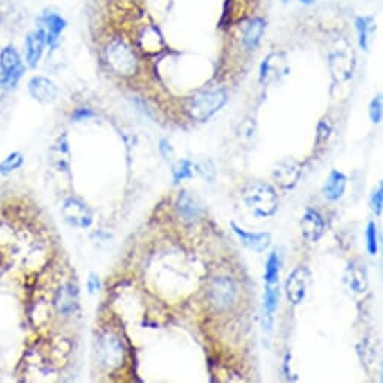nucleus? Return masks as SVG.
Returning a JSON list of instances; mask_svg holds the SVG:
<instances>
[{"instance_id":"obj_26","label":"nucleus","mask_w":383,"mask_h":383,"mask_svg":"<svg viewBox=\"0 0 383 383\" xmlns=\"http://www.w3.org/2000/svg\"><path fill=\"white\" fill-rule=\"evenodd\" d=\"M356 30H358V39H359V47L367 51L368 50V37L370 32L374 29L373 19L371 17H358L355 21Z\"/></svg>"},{"instance_id":"obj_17","label":"nucleus","mask_w":383,"mask_h":383,"mask_svg":"<svg viewBox=\"0 0 383 383\" xmlns=\"http://www.w3.org/2000/svg\"><path fill=\"white\" fill-rule=\"evenodd\" d=\"M344 283L352 293L361 295V293L367 290V274L359 265L350 263L344 272Z\"/></svg>"},{"instance_id":"obj_8","label":"nucleus","mask_w":383,"mask_h":383,"mask_svg":"<svg viewBox=\"0 0 383 383\" xmlns=\"http://www.w3.org/2000/svg\"><path fill=\"white\" fill-rule=\"evenodd\" d=\"M310 286V272L307 268H296L286 281V296L292 305H299L305 299Z\"/></svg>"},{"instance_id":"obj_33","label":"nucleus","mask_w":383,"mask_h":383,"mask_svg":"<svg viewBox=\"0 0 383 383\" xmlns=\"http://www.w3.org/2000/svg\"><path fill=\"white\" fill-rule=\"evenodd\" d=\"M87 290H89V293H91V295H95V293H98L101 290V280L93 272L89 275V278H87Z\"/></svg>"},{"instance_id":"obj_24","label":"nucleus","mask_w":383,"mask_h":383,"mask_svg":"<svg viewBox=\"0 0 383 383\" xmlns=\"http://www.w3.org/2000/svg\"><path fill=\"white\" fill-rule=\"evenodd\" d=\"M238 136L240 143L245 148H253L256 143V136H257V123L253 116H248L239 125Z\"/></svg>"},{"instance_id":"obj_2","label":"nucleus","mask_w":383,"mask_h":383,"mask_svg":"<svg viewBox=\"0 0 383 383\" xmlns=\"http://www.w3.org/2000/svg\"><path fill=\"white\" fill-rule=\"evenodd\" d=\"M227 103V92L224 89H213V91L202 92L194 96L190 105L188 113L191 119L197 122H206L213 114L218 113Z\"/></svg>"},{"instance_id":"obj_10","label":"nucleus","mask_w":383,"mask_h":383,"mask_svg":"<svg viewBox=\"0 0 383 383\" xmlns=\"http://www.w3.org/2000/svg\"><path fill=\"white\" fill-rule=\"evenodd\" d=\"M287 64L284 60L283 55L278 53H272L268 57H265L260 65V83L262 84H271L275 83L277 80L287 74Z\"/></svg>"},{"instance_id":"obj_6","label":"nucleus","mask_w":383,"mask_h":383,"mask_svg":"<svg viewBox=\"0 0 383 383\" xmlns=\"http://www.w3.org/2000/svg\"><path fill=\"white\" fill-rule=\"evenodd\" d=\"M236 299V286L229 277L213 280L209 287V301L217 310H227Z\"/></svg>"},{"instance_id":"obj_35","label":"nucleus","mask_w":383,"mask_h":383,"mask_svg":"<svg viewBox=\"0 0 383 383\" xmlns=\"http://www.w3.org/2000/svg\"><path fill=\"white\" fill-rule=\"evenodd\" d=\"M92 116H93V113H92L91 110H84V109H82V110H77V112L73 114V119H75V121H83V119H87V118H92Z\"/></svg>"},{"instance_id":"obj_5","label":"nucleus","mask_w":383,"mask_h":383,"mask_svg":"<svg viewBox=\"0 0 383 383\" xmlns=\"http://www.w3.org/2000/svg\"><path fill=\"white\" fill-rule=\"evenodd\" d=\"M0 68H2V78H0V82H2L3 86L12 87L19 83V80L24 73V65L19 51L14 47H6L0 53Z\"/></svg>"},{"instance_id":"obj_12","label":"nucleus","mask_w":383,"mask_h":383,"mask_svg":"<svg viewBox=\"0 0 383 383\" xmlns=\"http://www.w3.org/2000/svg\"><path fill=\"white\" fill-rule=\"evenodd\" d=\"M230 227L233 229V233L238 236L240 244L247 247L248 249H253L256 253H263L266 251V248L271 245L269 233H251V231L240 229L235 221L230 222Z\"/></svg>"},{"instance_id":"obj_7","label":"nucleus","mask_w":383,"mask_h":383,"mask_svg":"<svg viewBox=\"0 0 383 383\" xmlns=\"http://www.w3.org/2000/svg\"><path fill=\"white\" fill-rule=\"evenodd\" d=\"M62 215H64L68 224L78 229H87L92 226L93 213L86 206V203L78 199H66L62 206Z\"/></svg>"},{"instance_id":"obj_28","label":"nucleus","mask_w":383,"mask_h":383,"mask_svg":"<svg viewBox=\"0 0 383 383\" xmlns=\"http://www.w3.org/2000/svg\"><path fill=\"white\" fill-rule=\"evenodd\" d=\"M23 155L20 152H12L8 155L2 163H0V175H10L15 172L17 168L23 166Z\"/></svg>"},{"instance_id":"obj_9","label":"nucleus","mask_w":383,"mask_h":383,"mask_svg":"<svg viewBox=\"0 0 383 383\" xmlns=\"http://www.w3.org/2000/svg\"><path fill=\"white\" fill-rule=\"evenodd\" d=\"M301 175L302 170L298 163L292 161V159H284V161L275 164L272 170V179L278 186H281V188L292 190L298 185Z\"/></svg>"},{"instance_id":"obj_18","label":"nucleus","mask_w":383,"mask_h":383,"mask_svg":"<svg viewBox=\"0 0 383 383\" xmlns=\"http://www.w3.org/2000/svg\"><path fill=\"white\" fill-rule=\"evenodd\" d=\"M347 186V177L344 173L332 170L323 185V195L331 202H337L343 197Z\"/></svg>"},{"instance_id":"obj_25","label":"nucleus","mask_w":383,"mask_h":383,"mask_svg":"<svg viewBox=\"0 0 383 383\" xmlns=\"http://www.w3.org/2000/svg\"><path fill=\"white\" fill-rule=\"evenodd\" d=\"M280 266H281L280 254L277 249H275V251H272L269 254L268 260H266V263H265V275H263L265 284H277L278 283Z\"/></svg>"},{"instance_id":"obj_23","label":"nucleus","mask_w":383,"mask_h":383,"mask_svg":"<svg viewBox=\"0 0 383 383\" xmlns=\"http://www.w3.org/2000/svg\"><path fill=\"white\" fill-rule=\"evenodd\" d=\"M50 159L53 166H56L59 170H68L69 168V146L65 136H62L57 143L51 148Z\"/></svg>"},{"instance_id":"obj_15","label":"nucleus","mask_w":383,"mask_h":383,"mask_svg":"<svg viewBox=\"0 0 383 383\" xmlns=\"http://www.w3.org/2000/svg\"><path fill=\"white\" fill-rule=\"evenodd\" d=\"M46 32L38 29L32 32L28 38H26V59H28L29 66L35 68L41 60L44 47H46Z\"/></svg>"},{"instance_id":"obj_32","label":"nucleus","mask_w":383,"mask_h":383,"mask_svg":"<svg viewBox=\"0 0 383 383\" xmlns=\"http://www.w3.org/2000/svg\"><path fill=\"white\" fill-rule=\"evenodd\" d=\"M332 127L328 121H320L317 125V143H325V141L329 139V134H331Z\"/></svg>"},{"instance_id":"obj_19","label":"nucleus","mask_w":383,"mask_h":383,"mask_svg":"<svg viewBox=\"0 0 383 383\" xmlns=\"http://www.w3.org/2000/svg\"><path fill=\"white\" fill-rule=\"evenodd\" d=\"M78 302V292L73 284H66V286L60 287L55 296V307L57 311L64 314H69L77 308Z\"/></svg>"},{"instance_id":"obj_1","label":"nucleus","mask_w":383,"mask_h":383,"mask_svg":"<svg viewBox=\"0 0 383 383\" xmlns=\"http://www.w3.org/2000/svg\"><path fill=\"white\" fill-rule=\"evenodd\" d=\"M242 195L247 208L251 211L256 217L268 218L272 217L278 209V195L268 184H249L245 186Z\"/></svg>"},{"instance_id":"obj_3","label":"nucleus","mask_w":383,"mask_h":383,"mask_svg":"<svg viewBox=\"0 0 383 383\" xmlns=\"http://www.w3.org/2000/svg\"><path fill=\"white\" fill-rule=\"evenodd\" d=\"M110 68L119 75H132L137 71V57L127 44L116 39L109 44L105 51Z\"/></svg>"},{"instance_id":"obj_16","label":"nucleus","mask_w":383,"mask_h":383,"mask_svg":"<svg viewBox=\"0 0 383 383\" xmlns=\"http://www.w3.org/2000/svg\"><path fill=\"white\" fill-rule=\"evenodd\" d=\"M39 21L44 24V28H41L44 32H46V39H47V44L50 47L55 46V44L57 42L60 33L64 32L65 26H66V21L62 19V17L59 14H55V12H50V14H44Z\"/></svg>"},{"instance_id":"obj_14","label":"nucleus","mask_w":383,"mask_h":383,"mask_svg":"<svg viewBox=\"0 0 383 383\" xmlns=\"http://www.w3.org/2000/svg\"><path fill=\"white\" fill-rule=\"evenodd\" d=\"M280 304V287L277 284H266L263 296V326L266 331H271L274 317Z\"/></svg>"},{"instance_id":"obj_20","label":"nucleus","mask_w":383,"mask_h":383,"mask_svg":"<svg viewBox=\"0 0 383 383\" xmlns=\"http://www.w3.org/2000/svg\"><path fill=\"white\" fill-rule=\"evenodd\" d=\"M331 71L332 77L337 82H344V80L352 77L353 71V59L349 57V55L341 51H335L331 55Z\"/></svg>"},{"instance_id":"obj_13","label":"nucleus","mask_w":383,"mask_h":383,"mask_svg":"<svg viewBox=\"0 0 383 383\" xmlns=\"http://www.w3.org/2000/svg\"><path fill=\"white\" fill-rule=\"evenodd\" d=\"M29 92L32 98L44 104L56 101L59 95L57 86L46 77H33L29 82Z\"/></svg>"},{"instance_id":"obj_34","label":"nucleus","mask_w":383,"mask_h":383,"mask_svg":"<svg viewBox=\"0 0 383 383\" xmlns=\"http://www.w3.org/2000/svg\"><path fill=\"white\" fill-rule=\"evenodd\" d=\"M159 152L166 158V159H172L173 158V148L170 145V141L167 139L159 140Z\"/></svg>"},{"instance_id":"obj_29","label":"nucleus","mask_w":383,"mask_h":383,"mask_svg":"<svg viewBox=\"0 0 383 383\" xmlns=\"http://www.w3.org/2000/svg\"><path fill=\"white\" fill-rule=\"evenodd\" d=\"M365 235H367V249L371 256L377 254V229L374 222H368L367 226V231H365Z\"/></svg>"},{"instance_id":"obj_21","label":"nucleus","mask_w":383,"mask_h":383,"mask_svg":"<svg viewBox=\"0 0 383 383\" xmlns=\"http://www.w3.org/2000/svg\"><path fill=\"white\" fill-rule=\"evenodd\" d=\"M177 211H179V215L185 221H194V220L199 218L202 208H200V204L197 203V200L193 197L191 193L182 191L181 195H179V199H177Z\"/></svg>"},{"instance_id":"obj_4","label":"nucleus","mask_w":383,"mask_h":383,"mask_svg":"<svg viewBox=\"0 0 383 383\" xmlns=\"http://www.w3.org/2000/svg\"><path fill=\"white\" fill-rule=\"evenodd\" d=\"M98 358H100L101 365L107 370L113 371L121 368L123 365L125 352L119 338L113 334L103 335L100 343H98Z\"/></svg>"},{"instance_id":"obj_22","label":"nucleus","mask_w":383,"mask_h":383,"mask_svg":"<svg viewBox=\"0 0 383 383\" xmlns=\"http://www.w3.org/2000/svg\"><path fill=\"white\" fill-rule=\"evenodd\" d=\"M265 26H266V23L263 19H254L248 23L245 33H244V39H242L245 50L251 51L257 46H259L262 35L265 32Z\"/></svg>"},{"instance_id":"obj_27","label":"nucleus","mask_w":383,"mask_h":383,"mask_svg":"<svg viewBox=\"0 0 383 383\" xmlns=\"http://www.w3.org/2000/svg\"><path fill=\"white\" fill-rule=\"evenodd\" d=\"M173 184H181L186 179H191L194 175V164L190 161V159H179L175 166H173Z\"/></svg>"},{"instance_id":"obj_11","label":"nucleus","mask_w":383,"mask_h":383,"mask_svg":"<svg viewBox=\"0 0 383 383\" xmlns=\"http://www.w3.org/2000/svg\"><path fill=\"white\" fill-rule=\"evenodd\" d=\"M302 236L308 242H317L325 233V221L322 215L314 209H307L301 220Z\"/></svg>"},{"instance_id":"obj_30","label":"nucleus","mask_w":383,"mask_h":383,"mask_svg":"<svg viewBox=\"0 0 383 383\" xmlns=\"http://www.w3.org/2000/svg\"><path fill=\"white\" fill-rule=\"evenodd\" d=\"M370 206L371 211L374 212V215L380 217L382 215V209H383V188L382 184L377 186V190H374L370 199Z\"/></svg>"},{"instance_id":"obj_31","label":"nucleus","mask_w":383,"mask_h":383,"mask_svg":"<svg viewBox=\"0 0 383 383\" xmlns=\"http://www.w3.org/2000/svg\"><path fill=\"white\" fill-rule=\"evenodd\" d=\"M368 114H370V119L373 123H380L382 122V96L377 95L374 100L370 103V110H368Z\"/></svg>"},{"instance_id":"obj_36","label":"nucleus","mask_w":383,"mask_h":383,"mask_svg":"<svg viewBox=\"0 0 383 383\" xmlns=\"http://www.w3.org/2000/svg\"><path fill=\"white\" fill-rule=\"evenodd\" d=\"M299 2L304 5H313V3H316V0H299Z\"/></svg>"}]
</instances>
